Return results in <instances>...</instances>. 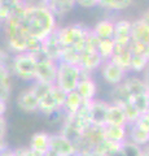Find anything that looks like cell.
<instances>
[{"mask_svg": "<svg viewBox=\"0 0 149 156\" xmlns=\"http://www.w3.org/2000/svg\"><path fill=\"white\" fill-rule=\"evenodd\" d=\"M21 30L30 39L42 42L53 34L59 25L57 17L47 5V3L26 0L21 11L12 17Z\"/></svg>", "mask_w": 149, "mask_h": 156, "instance_id": "6da1fadb", "label": "cell"}, {"mask_svg": "<svg viewBox=\"0 0 149 156\" xmlns=\"http://www.w3.org/2000/svg\"><path fill=\"white\" fill-rule=\"evenodd\" d=\"M39 100L38 111L48 117H53L62 111L66 92L56 85H46L40 82H32L30 86Z\"/></svg>", "mask_w": 149, "mask_h": 156, "instance_id": "7a4b0ae2", "label": "cell"}, {"mask_svg": "<svg viewBox=\"0 0 149 156\" xmlns=\"http://www.w3.org/2000/svg\"><path fill=\"white\" fill-rule=\"evenodd\" d=\"M3 25V34L4 41H5V47L9 52L13 55L22 52H31L36 53L40 50V42L30 39L25 33L21 30V27L17 25L14 18H9Z\"/></svg>", "mask_w": 149, "mask_h": 156, "instance_id": "3957f363", "label": "cell"}, {"mask_svg": "<svg viewBox=\"0 0 149 156\" xmlns=\"http://www.w3.org/2000/svg\"><path fill=\"white\" fill-rule=\"evenodd\" d=\"M91 33V29L82 23H71V25L59 27L56 35L59 38L62 48H73L82 53L86 46V41Z\"/></svg>", "mask_w": 149, "mask_h": 156, "instance_id": "277c9868", "label": "cell"}, {"mask_svg": "<svg viewBox=\"0 0 149 156\" xmlns=\"http://www.w3.org/2000/svg\"><path fill=\"white\" fill-rule=\"evenodd\" d=\"M9 69L12 76L25 82L35 81L36 72V53L22 52L13 55L9 62Z\"/></svg>", "mask_w": 149, "mask_h": 156, "instance_id": "5b68a950", "label": "cell"}, {"mask_svg": "<svg viewBox=\"0 0 149 156\" xmlns=\"http://www.w3.org/2000/svg\"><path fill=\"white\" fill-rule=\"evenodd\" d=\"M80 77H82V70L78 65H71V64H66V62H59L55 85L68 94V92L75 91Z\"/></svg>", "mask_w": 149, "mask_h": 156, "instance_id": "8992f818", "label": "cell"}, {"mask_svg": "<svg viewBox=\"0 0 149 156\" xmlns=\"http://www.w3.org/2000/svg\"><path fill=\"white\" fill-rule=\"evenodd\" d=\"M90 126H91L90 120L86 119L84 116H82L79 113L65 116L64 121H62L60 134L66 136V138L70 139L71 142H75Z\"/></svg>", "mask_w": 149, "mask_h": 156, "instance_id": "52a82bcc", "label": "cell"}, {"mask_svg": "<svg viewBox=\"0 0 149 156\" xmlns=\"http://www.w3.org/2000/svg\"><path fill=\"white\" fill-rule=\"evenodd\" d=\"M57 65H59V62L43 56L40 52H36V72L34 82L55 85L57 77Z\"/></svg>", "mask_w": 149, "mask_h": 156, "instance_id": "ba28073f", "label": "cell"}, {"mask_svg": "<svg viewBox=\"0 0 149 156\" xmlns=\"http://www.w3.org/2000/svg\"><path fill=\"white\" fill-rule=\"evenodd\" d=\"M99 69H100V73H101L103 80L107 82L108 85L113 86V87L122 83L124 81V78L127 77V72L121 69L118 65H115L114 62H112L110 60L104 61Z\"/></svg>", "mask_w": 149, "mask_h": 156, "instance_id": "9c48e42d", "label": "cell"}, {"mask_svg": "<svg viewBox=\"0 0 149 156\" xmlns=\"http://www.w3.org/2000/svg\"><path fill=\"white\" fill-rule=\"evenodd\" d=\"M49 151L56 156H70L76 152L74 143L60 133L49 135Z\"/></svg>", "mask_w": 149, "mask_h": 156, "instance_id": "30bf717a", "label": "cell"}, {"mask_svg": "<svg viewBox=\"0 0 149 156\" xmlns=\"http://www.w3.org/2000/svg\"><path fill=\"white\" fill-rule=\"evenodd\" d=\"M39 52L43 56L51 58V60H53L56 62H60L61 55H62V46L56 35V31L53 34H51L49 37H47L44 41L40 42Z\"/></svg>", "mask_w": 149, "mask_h": 156, "instance_id": "8fae6325", "label": "cell"}, {"mask_svg": "<svg viewBox=\"0 0 149 156\" xmlns=\"http://www.w3.org/2000/svg\"><path fill=\"white\" fill-rule=\"evenodd\" d=\"M110 103L105 100L95 99L90 101V109H88V117L90 122L93 126H105V117H107V112L109 108Z\"/></svg>", "mask_w": 149, "mask_h": 156, "instance_id": "7c38bea8", "label": "cell"}, {"mask_svg": "<svg viewBox=\"0 0 149 156\" xmlns=\"http://www.w3.org/2000/svg\"><path fill=\"white\" fill-rule=\"evenodd\" d=\"M75 91L78 92L79 96L84 101H92L96 99V95H97V85L92 80L91 74L82 73V77L78 82V86H76Z\"/></svg>", "mask_w": 149, "mask_h": 156, "instance_id": "4fadbf2b", "label": "cell"}, {"mask_svg": "<svg viewBox=\"0 0 149 156\" xmlns=\"http://www.w3.org/2000/svg\"><path fill=\"white\" fill-rule=\"evenodd\" d=\"M113 41L115 43V47H128L131 42V22L127 20L115 21Z\"/></svg>", "mask_w": 149, "mask_h": 156, "instance_id": "5bb4252c", "label": "cell"}, {"mask_svg": "<svg viewBox=\"0 0 149 156\" xmlns=\"http://www.w3.org/2000/svg\"><path fill=\"white\" fill-rule=\"evenodd\" d=\"M17 107L25 113H34L38 112V105H39V100L32 91L31 87L22 90L17 96Z\"/></svg>", "mask_w": 149, "mask_h": 156, "instance_id": "9a60e30c", "label": "cell"}, {"mask_svg": "<svg viewBox=\"0 0 149 156\" xmlns=\"http://www.w3.org/2000/svg\"><path fill=\"white\" fill-rule=\"evenodd\" d=\"M131 42H139L149 46V22L143 18L131 22Z\"/></svg>", "mask_w": 149, "mask_h": 156, "instance_id": "2e32d148", "label": "cell"}, {"mask_svg": "<svg viewBox=\"0 0 149 156\" xmlns=\"http://www.w3.org/2000/svg\"><path fill=\"white\" fill-rule=\"evenodd\" d=\"M122 86H123V89L126 90L130 100H131L134 96H136V95L145 94V92H148L145 82L143 81V78L137 77V76L126 77V78H124V81L122 82Z\"/></svg>", "mask_w": 149, "mask_h": 156, "instance_id": "e0dca14e", "label": "cell"}, {"mask_svg": "<svg viewBox=\"0 0 149 156\" xmlns=\"http://www.w3.org/2000/svg\"><path fill=\"white\" fill-rule=\"evenodd\" d=\"M26 0H0V22H5L21 11Z\"/></svg>", "mask_w": 149, "mask_h": 156, "instance_id": "ac0fdd59", "label": "cell"}, {"mask_svg": "<svg viewBox=\"0 0 149 156\" xmlns=\"http://www.w3.org/2000/svg\"><path fill=\"white\" fill-rule=\"evenodd\" d=\"M49 135L51 134L44 133V131H38V133L32 134L29 148L34 151L36 155L43 156L49 150Z\"/></svg>", "mask_w": 149, "mask_h": 156, "instance_id": "d6986e66", "label": "cell"}, {"mask_svg": "<svg viewBox=\"0 0 149 156\" xmlns=\"http://www.w3.org/2000/svg\"><path fill=\"white\" fill-rule=\"evenodd\" d=\"M12 94V73L8 65H0V99L8 101Z\"/></svg>", "mask_w": 149, "mask_h": 156, "instance_id": "ffe728a7", "label": "cell"}, {"mask_svg": "<svg viewBox=\"0 0 149 156\" xmlns=\"http://www.w3.org/2000/svg\"><path fill=\"white\" fill-rule=\"evenodd\" d=\"M105 125H117V126H127V120L121 105L110 103L107 117H105Z\"/></svg>", "mask_w": 149, "mask_h": 156, "instance_id": "44dd1931", "label": "cell"}, {"mask_svg": "<svg viewBox=\"0 0 149 156\" xmlns=\"http://www.w3.org/2000/svg\"><path fill=\"white\" fill-rule=\"evenodd\" d=\"M127 139L139 147H144L149 143V131L140 129L135 124L127 125Z\"/></svg>", "mask_w": 149, "mask_h": 156, "instance_id": "7402d4cb", "label": "cell"}, {"mask_svg": "<svg viewBox=\"0 0 149 156\" xmlns=\"http://www.w3.org/2000/svg\"><path fill=\"white\" fill-rule=\"evenodd\" d=\"M103 129H104V138L108 140L123 143L127 139V126L105 125Z\"/></svg>", "mask_w": 149, "mask_h": 156, "instance_id": "603a6c76", "label": "cell"}, {"mask_svg": "<svg viewBox=\"0 0 149 156\" xmlns=\"http://www.w3.org/2000/svg\"><path fill=\"white\" fill-rule=\"evenodd\" d=\"M83 99L79 96V94L76 91H71L66 94L64 105H62V112L65 116H70V115H75L79 111V108L83 104Z\"/></svg>", "mask_w": 149, "mask_h": 156, "instance_id": "cb8c5ba5", "label": "cell"}, {"mask_svg": "<svg viewBox=\"0 0 149 156\" xmlns=\"http://www.w3.org/2000/svg\"><path fill=\"white\" fill-rule=\"evenodd\" d=\"M131 52L128 47H115L114 55L110 58V61L118 65L124 72H130V62H131Z\"/></svg>", "mask_w": 149, "mask_h": 156, "instance_id": "d4e9b609", "label": "cell"}, {"mask_svg": "<svg viewBox=\"0 0 149 156\" xmlns=\"http://www.w3.org/2000/svg\"><path fill=\"white\" fill-rule=\"evenodd\" d=\"M47 5L56 17H64L73 11V8L76 5V0H49Z\"/></svg>", "mask_w": 149, "mask_h": 156, "instance_id": "484cf974", "label": "cell"}, {"mask_svg": "<svg viewBox=\"0 0 149 156\" xmlns=\"http://www.w3.org/2000/svg\"><path fill=\"white\" fill-rule=\"evenodd\" d=\"M91 31L99 39H110L113 38L114 33V21L108 18L101 20L93 26V29H91Z\"/></svg>", "mask_w": 149, "mask_h": 156, "instance_id": "4316f807", "label": "cell"}, {"mask_svg": "<svg viewBox=\"0 0 149 156\" xmlns=\"http://www.w3.org/2000/svg\"><path fill=\"white\" fill-rule=\"evenodd\" d=\"M115 51V43L113 38L110 39H100L99 46H97V53L100 55L103 61H108L112 58Z\"/></svg>", "mask_w": 149, "mask_h": 156, "instance_id": "83f0119b", "label": "cell"}, {"mask_svg": "<svg viewBox=\"0 0 149 156\" xmlns=\"http://www.w3.org/2000/svg\"><path fill=\"white\" fill-rule=\"evenodd\" d=\"M132 4V0H100L99 7L112 12H121Z\"/></svg>", "mask_w": 149, "mask_h": 156, "instance_id": "f1b7e54d", "label": "cell"}, {"mask_svg": "<svg viewBox=\"0 0 149 156\" xmlns=\"http://www.w3.org/2000/svg\"><path fill=\"white\" fill-rule=\"evenodd\" d=\"M149 66L145 55H132L131 62H130V72L134 73H143Z\"/></svg>", "mask_w": 149, "mask_h": 156, "instance_id": "f546056e", "label": "cell"}, {"mask_svg": "<svg viewBox=\"0 0 149 156\" xmlns=\"http://www.w3.org/2000/svg\"><path fill=\"white\" fill-rule=\"evenodd\" d=\"M121 107H122V109L124 112V116H126L127 125L134 124L139 119V117H140V112H139L135 107H134V104L131 103V101H126V103L121 104Z\"/></svg>", "mask_w": 149, "mask_h": 156, "instance_id": "4dcf8cb0", "label": "cell"}, {"mask_svg": "<svg viewBox=\"0 0 149 156\" xmlns=\"http://www.w3.org/2000/svg\"><path fill=\"white\" fill-rule=\"evenodd\" d=\"M130 101H131L134 104V107L140 112V115L144 113V112L149 108V91L145 92V94H140V95L134 96Z\"/></svg>", "mask_w": 149, "mask_h": 156, "instance_id": "1f68e13d", "label": "cell"}, {"mask_svg": "<svg viewBox=\"0 0 149 156\" xmlns=\"http://www.w3.org/2000/svg\"><path fill=\"white\" fill-rule=\"evenodd\" d=\"M5 134H7V121L4 117H0V150H3L5 146Z\"/></svg>", "mask_w": 149, "mask_h": 156, "instance_id": "d6a6232c", "label": "cell"}, {"mask_svg": "<svg viewBox=\"0 0 149 156\" xmlns=\"http://www.w3.org/2000/svg\"><path fill=\"white\" fill-rule=\"evenodd\" d=\"M100 0H76V5H79L82 8H95L99 7Z\"/></svg>", "mask_w": 149, "mask_h": 156, "instance_id": "836d02e7", "label": "cell"}, {"mask_svg": "<svg viewBox=\"0 0 149 156\" xmlns=\"http://www.w3.org/2000/svg\"><path fill=\"white\" fill-rule=\"evenodd\" d=\"M16 151H17V155H18V156H39V155H36L34 151H31L29 147L18 148V150H16Z\"/></svg>", "mask_w": 149, "mask_h": 156, "instance_id": "e575fe53", "label": "cell"}, {"mask_svg": "<svg viewBox=\"0 0 149 156\" xmlns=\"http://www.w3.org/2000/svg\"><path fill=\"white\" fill-rule=\"evenodd\" d=\"M0 156H18V155H17V151L16 150L4 147L3 150H0Z\"/></svg>", "mask_w": 149, "mask_h": 156, "instance_id": "d590c367", "label": "cell"}, {"mask_svg": "<svg viewBox=\"0 0 149 156\" xmlns=\"http://www.w3.org/2000/svg\"><path fill=\"white\" fill-rule=\"evenodd\" d=\"M5 112H7V101L0 99V117H4Z\"/></svg>", "mask_w": 149, "mask_h": 156, "instance_id": "8d00e7d4", "label": "cell"}, {"mask_svg": "<svg viewBox=\"0 0 149 156\" xmlns=\"http://www.w3.org/2000/svg\"><path fill=\"white\" fill-rule=\"evenodd\" d=\"M141 18H143V20H145L147 22H149V9H148V11H147L145 13L143 14V17H141Z\"/></svg>", "mask_w": 149, "mask_h": 156, "instance_id": "74e56055", "label": "cell"}, {"mask_svg": "<svg viewBox=\"0 0 149 156\" xmlns=\"http://www.w3.org/2000/svg\"><path fill=\"white\" fill-rule=\"evenodd\" d=\"M145 57H147V60H148V62H149V46H148V48H147V52H145Z\"/></svg>", "mask_w": 149, "mask_h": 156, "instance_id": "f35d334b", "label": "cell"}, {"mask_svg": "<svg viewBox=\"0 0 149 156\" xmlns=\"http://www.w3.org/2000/svg\"><path fill=\"white\" fill-rule=\"evenodd\" d=\"M70 156H83L82 154H79V152H74L73 155H70Z\"/></svg>", "mask_w": 149, "mask_h": 156, "instance_id": "ab89813d", "label": "cell"}, {"mask_svg": "<svg viewBox=\"0 0 149 156\" xmlns=\"http://www.w3.org/2000/svg\"><path fill=\"white\" fill-rule=\"evenodd\" d=\"M35 2H40V3H48L49 0H35Z\"/></svg>", "mask_w": 149, "mask_h": 156, "instance_id": "60d3db41", "label": "cell"}, {"mask_svg": "<svg viewBox=\"0 0 149 156\" xmlns=\"http://www.w3.org/2000/svg\"><path fill=\"white\" fill-rule=\"evenodd\" d=\"M0 23H2V22H0Z\"/></svg>", "mask_w": 149, "mask_h": 156, "instance_id": "b9f144b4", "label": "cell"}]
</instances>
